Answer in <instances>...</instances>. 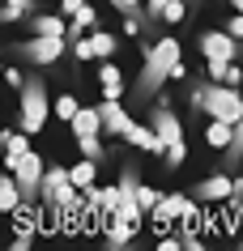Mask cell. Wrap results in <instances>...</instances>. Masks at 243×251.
<instances>
[{"instance_id": "cell-1", "label": "cell", "mask_w": 243, "mask_h": 251, "mask_svg": "<svg viewBox=\"0 0 243 251\" xmlns=\"http://www.w3.org/2000/svg\"><path fill=\"white\" fill-rule=\"evenodd\" d=\"M175 68H179V39L162 34V39L154 43V47H145V55H141V73H136V81H133V102H149L166 81L175 77Z\"/></svg>"}, {"instance_id": "cell-2", "label": "cell", "mask_w": 243, "mask_h": 251, "mask_svg": "<svg viewBox=\"0 0 243 251\" xmlns=\"http://www.w3.org/2000/svg\"><path fill=\"white\" fill-rule=\"evenodd\" d=\"M188 102H192V111H205L209 119H226V124H239L243 119V90L239 85H226V81L192 85Z\"/></svg>"}, {"instance_id": "cell-3", "label": "cell", "mask_w": 243, "mask_h": 251, "mask_svg": "<svg viewBox=\"0 0 243 251\" xmlns=\"http://www.w3.org/2000/svg\"><path fill=\"white\" fill-rule=\"evenodd\" d=\"M55 111V102L47 98V81L39 73H30V81L22 85V115H17V128H26L30 136H39L47 128V115Z\"/></svg>"}, {"instance_id": "cell-4", "label": "cell", "mask_w": 243, "mask_h": 251, "mask_svg": "<svg viewBox=\"0 0 243 251\" xmlns=\"http://www.w3.org/2000/svg\"><path fill=\"white\" fill-rule=\"evenodd\" d=\"M68 47H73L68 39H52V34H30V39H22V43H4V51L13 55V60H22V64H34V68L55 64V60H60Z\"/></svg>"}, {"instance_id": "cell-5", "label": "cell", "mask_w": 243, "mask_h": 251, "mask_svg": "<svg viewBox=\"0 0 243 251\" xmlns=\"http://www.w3.org/2000/svg\"><path fill=\"white\" fill-rule=\"evenodd\" d=\"M192 196L201 200V204H226L230 196H243V179H239V175H230V171L209 175V179H201V183L192 187Z\"/></svg>"}, {"instance_id": "cell-6", "label": "cell", "mask_w": 243, "mask_h": 251, "mask_svg": "<svg viewBox=\"0 0 243 251\" xmlns=\"http://www.w3.org/2000/svg\"><path fill=\"white\" fill-rule=\"evenodd\" d=\"M9 171L17 175V183H22V196H26V204H34V200L43 196V175H47V162L30 149V153H22V158L9 166Z\"/></svg>"}, {"instance_id": "cell-7", "label": "cell", "mask_w": 243, "mask_h": 251, "mask_svg": "<svg viewBox=\"0 0 243 251\" xmlns=\"http://www.w3.org/2000/svg\"><path fill=\"white\" fill-rule=\"evenodd\" d=\"M239 43H243V39H235V34L222 26V30H205L201 39H196V47H201L205 60H226V64H230V60H239V55H243Z\"/></svg>"}, {"instance_id": "cell-8", "label": "cell", "mask_w": 243, "mask_h": 251, "mask_svg": "<svg viewBox=\"0 0 243 251\" xmlns=\"http://www.w3.org/2000/svg\"><path fill=\"white\" fill-rule=\"evenodd\" d=\"M192 200H196V196H162L158 209L149 213V217H154V226H162V230H166L171 222L192 226V222H196V204H192Z\"/></svg>"}, {"instance_id": "cell-9", "label": "cell", "mask_w": 243, "mask_h": 251, "mask_svg": "<svg viewBox=\"0 0 243 251\" xmlns=\"http://www.w3.org/2000/svg\"><path fill=\"white\" fill-rule=\"evenodd\" d=\"M98 115H103V132H107V136H124V132H128V124H133L124 98H103V102H98Z\"/></svg>"}, {"instance_id": "cell-10", "label": "cell", "mask_w": 243, "mask_h": 251, "mask_svg": "<svg viewBox=\"0 0 243 251\" xmlns=\"http://www.w3.org/2000/svg\"><path fill=\"white\" fill-rule=\"evenodd\" d=\"M149 124H154V132H158L162 145H175V141H184V128H179L175 111L166 102H154V111H149Z\"/></svg>"}, {"instance_id": "cell-11", "label": "cell", "mask_w": 243, "mask_h": 251, "mask_svg": "<svg viewBox=\"0 0 243 251\" xmlns=\"http://www.w3.org/2000/svg\"><path fill=\"white\" fill-rule=\"evenodd\" d=\"M124 141L133 149H145V153H166V145L158 141V132H154V124H128V132H124Z\"/></svg>"}, {"instance_id": "cell-12", "label": "cell", "mask_w": 243, "mask_h": 251, "mask_svg": "<svg viewBox=\"0 0 243 251\" xmlns=\"http://www.w3.org/2000/svg\"><path fill=\"white\" fill-rule=\"evenodd\" d=\"M98 90H103V98H124V73L111 60H103V68H98Z\"/></svg>"}, {"instance_id": "cell-13", "label": "cell", "mask_w": 243, "mask_h": 251, "mask_svg": "<svg viewBox=\"0 0 243 251\" xmlns=\"http://www.w3.org/2000/svg\"><path fill=\"white\" fill-rule=\"evenodd\" d=\"M30 34H52V39H68V30H64V13L55 17V13H34L30 17Z\"/></svg>"}, {"instance_id": "cell-14", "label": "cell", "mask_w": 243, "mask_h": 251, "mask_svg": "<svg viewBox=\"0 0 243 251\" xmlns=\"http://www.w3.org/2000/svg\"><path fill=\"white\" fill-rule=\"evenodd\" d=\"M133 234H136V226L120 222V217H107V226H103V243H107V247H128Z\"/></svg>"}, {"instance_id": "cell-15", "label": "cell", "mask_w": 243, "mask_h": 251, "mask_svg": "<svg viewBox=\"0 0 243 251\" xmlns=\"http://www.w3.org/2000/svg\"><path fill=\"white\" fill-rule=\"evenodd\" d=\"M22 153H30V132L26 128H9L4 132V166H13Z\"/></svg>"}, {"instance_id": "cell-16", "label": "cell", "mask_w": 243, "mask_h": 251, "mask_svg": "<svg viewBox=\"0 0 243 251\" xmlns=\"http://www.w3.org/2000/svg\"><path fill=\"white\" fill-rule=\"evenodd\" d=\"M90 30H98V13H94V4H85V9H77V13H73V26H68V43H73V39H85Z\"/></svg>"}, {"instance_id": "cell-17", "label": "cell", "mask_w": 243, "mask_h": 251, "mask_svg": "<svg viewBox=\"0 0 243 251\" xmlns=\"http://www.w3.org/2000/svg\"><path fill=\"white\" fill-rule=\"evenodd\" d=\"M85 132H103V115H98V106H81L77 115H73V136H85Z\"/></svg>"}, {"instance_id": "cell-18", "label": "cell", "mask_w": 243, "mask_h": 251, "mask_svg": "<svg viewBox=\"0 0 243 251\" xmlns=\"http://www.w3.org/2000/svg\"><path fill=\"white\" fill-rule=\"evenodd\" d=\"M239 162H243V119L235 124V141L222 149V171H239Z\"/></svg>"}, {"instance_id": "cell-19", "label": "cell", "mask_w": 243, "mask_h": 251, "mask_svg": "<svg viewBox=\"0 0 243 251\" xmlns=\"http://www.w3.org/2000/svg\"><path fill=\"white\" fill-rule=\"evenodd\" d=\"M205 141L214 149H226L230 141H235V124H226V119H214L209 128H205Z\"/></svg>"}, {"instance_id": "cell-20", "label": "cell", "mask_w": 243, "mask_h": 251, "mask_svg": "<svg viewBox=\"0 0 243 251\" xmlns=\"http://www.w3.org/2000/svg\"><path fill=\"white\" fill-rule=\"evenodd\" d=\"M68 175H73V183L85 192V187H94V179H98V162L94 158H81L77 166H68Z\"/></svg>"}, {"instance_id": "cell-21", "label": "cell", "mask_w": 243, "mask_h": 251, "mask_svg": "<svg viewBox=\"0 0 243 251\" xmlns=\"http://www.w3.org/2000/svg\"><path fill=\"white\" fill-rule=\"evenodd\" d=\"M34 13V0H4V9H0V22L4 26H13V22H22V17Z\"/></svg>"}, {"instance_id": "cell-22", "label": "cell", "mask_w": 243, "mask_h": 251, "mask_svg": "<svg viewBox=\"0 0 243 251\" xmlns=\"http://www.w3.org/2000/svg\"><path fill=\"white\" fill-rule=\"evenodd\" d=\"M103 132H85V136H77V149H81V158H94V162H103L107 158V149H103V141H98Z\"/></svg>"}, {"instance_id": "cell-23", "label": "cell", "mask_w": 243, "mask_h": 251, "mask_svg": "<svg viewBox=\"0 0 243 251\" xmlns=\"http://www.w3.org/2000/svg\"><path fill=\"white\" fill-rule=\"evenodd\" d=\"M158 200H162V192H158V187H149V183H141V187H136V204L145 209V217H149L154 209H158Z\"/></svg>"}, {"instance_id": "cell-24", "label": "cell", "mask_w": 243, "mask_h": 251, "mask_svg": "<svg viewBox=\"0 0 243 251\" xmlns=\"http://www.w3.org/2000/svg\"><path fill=\"white\" fill-rule=\"evenodd\" d=\"M90 43H94V51L107 60V55H115V34H107V30H90Z\"/></svg>"}, {"instance_id": "cell-25", "label": "cell", "mask_w": 243, "mask_h": 251, "mask_svg": "<svg viewBox=\"0 0 243 251\" xmlns=\"http://www.w3.org/2000/svg\"><path fill=\"white\" fill-rule=\"evenodd\" d=\"M77 111H81V102L73 98V94H60V98H55V115L64 119V124H73V115H77Z\"/></svg>"}, {"instance_id": "cell-26", "label": "cell", "mask_w": 243, "mask_h": 251, "mask_svg": "<svg viewBox=\"0 0 243 251\" xmlns=\"http://www.w3.org/2000/svg\"><path fill=\"white\" fill-rule=\"evenodd\" d=\"M184 158H188V145H184V141H175V145H166V171H179V166H184Z\"/></svg>"}, {"instance_id": "cell-27", "label": "cell", "mask_w": 243, "mask_h": 251, "mask_svg": "<svg viewBox=\"0 0 243 251\" xmlns=\"http://www.w3.org/2000/svg\"><path fill=\"white\" fill-rule=\"evenodd\" d=\"M73 60H98V51H94V43H90V34H85V39H73Z\"/></svg>"}, {"instance_id": "cell-28", "label": "cell", "mask_w": 243, "mask_h": 251, "mask_svg": "<svg viewBox=\"0 0 243 251\" xmlns=\"http://www.w3.org/2000/svg\"><path fill=\"white\" fill-rule=\"evenodd\" d=\"M184 13H188V4H184V0H171V4H166V13H162V22H166V26H175V22H184Z\"/></svg>"}, {"instance_id": "cell-29", "label": "cell", "mask_w": 243, "mask_h": 251, "mask_svg": "<svg viewBox=\"0 0 243 251\" xmlns=\"http://www.w3.org/2000/svg\"><path fill=\"white\" fill-rule=\"evenodd\" d=\"M166 4H171V0H145V17H149V26H158V22H162Z\"/></svg>"}, {"instance_id": "cell-30", "label": "cell", "mask_w": 243, "mask_h": 251, "mask_svg": "<svg viewBox=\"0 0 243 251\" xmlns=\"http://www.w3.org/2000/svg\"><path fill=\"white\" fill-rule=\"evenodd\" d=\"M222 81H226V85H243V68H239V60H230V64H226V77H222Z\"/></svg>"}, {"instance_id": "cell-31", "label": "cell", "mask_w": 243, "mask_h": 251, "mask_svg": "<svg viewBox=\"0 0 243 251\" xmlns=\"http://www.w3.org/2000/svg\"><path fill=\"white\" fill-rule=\"evenodd\" d=\"M85 4H90V0H60V13H64V17H73L77 9H85Z\"/></svg>"}, {"instance_id": "cell-32", "label": "cell", "mask_w": 243, "mask_h": 251, "mask_svg": "<svg viewBox=\"0 0 243 251\" xmlns=\"http://www.w3.org/2000/svg\"><path fill=\"white\" fill-rule=\"evenodd\" d=\"M226 30H230V34H235V39H243V13H230Z\"/></svg>"}, {"instance_id": "cell-33", "label": "cell", "mask_w": 243, "mask_h": 251, "mask_svg": "<svg viewBox=\"0 0 243 251\" xmlns=\"http://www.w3.org/2000/svg\"><path fill=\"white\" fill-rule=\"evenodd\" d=\"M4 81H9V85H13V90H22V85H26V81H22V73H17V68H4Z\"/></svg>"}, {"instance_id": "cell-34", "label": "cell", "mask_w": 243, "mask_h": 251, "mask_svg": "<svg viewBox=\"0 0 243 251\" xmlns=\"http://www.w3.org/2000/svg\"><path fill=\"white\" fill-rule=\"evenodd\" d=\"M235 13H243V0H235Z\"/></svg>"}, {"instance_id": "cell-35", "label": "cell", "mask_w": 243, "mask_h": 251, "mask_svg": "<svg viewBox=\"0 0 243 251\" xmlns=\"http://www.w3.org/2000/svg\"><path fill=\"white\" fill-rule=\"evenodd\" d=\"M239 247H243V238H239Z\"/></svg>"}]
</instances>
